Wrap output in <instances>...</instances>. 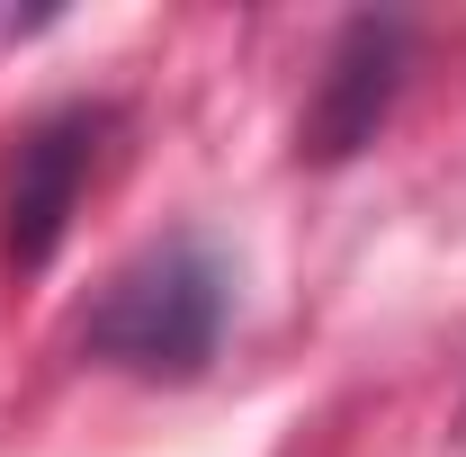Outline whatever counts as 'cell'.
<instances>
[{
	"label": "cell",
	"instance_id": "277c9868",
	"mask_svg": "<svg viewBox=\"0 0 466 457\" xmlns=\"http://www.w3.org/2000/svg\"><path fill=\"white\" fill-rule=\"evenodd\" d=\"M458 431H466V421H458Z\"/></svg>",
	"mask_w": 466,
	"mask_h": 457
},
{
	"label": "cell",
	"instance_id": "3957f363",
	"mask_svg": "<svg viewBox=\"0 0 466 457\" xmlns=\"http://www.w3.org/2000/svg\"><path fill=\"white\" fill-rule=\"evenodd\" d=\"M99 126H108L99 108H63L46 126H27V144L9 162V188H0V251L18 269H46L55 260L63 225L81 207V179L99 162Z\"/></svg>",
	"mask_w": 466,
	"mask_h": 457
},
{
	"label": "cell",
	"instance_id": "6da1fadb",
	"mask_svg": "<svg viewBox=\"0 0 466 457\" xmlns=\"http://www.w3.org/2000/svg\"><path fill=\"white\" fill-rule=\"evenodd\" d=\"M233 314V269L216 260V242L171 233L144 242L126 269H108V287L81 314V350L108 359L126 377H198Z\"/></svg>",
	"mask_w": 466,
	"mask_h": 457
},
{
	"label": "cell",
	"instance_id": "7a4b0ae2",
	"mask_svg": "<svg viewBox=\"0 0 466 457\" xmlns=\"http://www.w3.org/2000/svg\"><path fill=\"white\" fill-rule=\"evenodd\" d=\"M404 18H350L341 36H332V55H323V81H314V99H305V126H296V153H314V162H350L359 144H377V126L395 108V90H404Z\"/></svg>",
	"mask_w": 466,
	"mask_h": 457
}]
</instances>
